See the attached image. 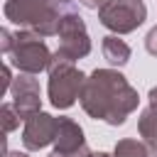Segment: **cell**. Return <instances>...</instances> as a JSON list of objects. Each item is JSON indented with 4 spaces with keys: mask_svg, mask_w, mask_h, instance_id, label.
I'll return each instance as SVG.
<instances>
[{
    "mask_svg": "<svg viewBox=\"0 0 157 157\" xmlns=\"http://www.w3.org/2000/svg\"><path fill=\"white\" fill-rule=\"evenodd\" d=\"M81 108L108 125H123L125 118L137 108L140 96L128 78L115 69H96L81 88Z\"/></svg>",
    "mask_w": 157,
    "mask_h": 157,
    "instance_id": "1",
    "label": "cell"
},
{
    "mask_svg": "<svg viewBox=\"0 0 157 157\" xmlns=\"http://www.w3.org/2000/svg\"><path fill=\"white\" fill-rule=\"evenodd\" d=\"M5 17L22 29H32L39 37H52L59 32L61 5L56 0H7Z\"/></svg>",
    "mask_w": 157,
    "mask_h": 157,
    "instance_id": "2",
    "label": "cell"
},
{
    "mask_svg": "<svg viewBox=\"0 0 157 157\" xmlns=\"http://www.w3.org/2000/svg\"><path fill=\"white\" fill-rule=\"evenodd\" d=\"M7 56H10V64L20 74H34V76L44 69L49 71V66L54 61V54L44 44V37H39L32 29H20L15 34V44Z\"/></svg>",
    "mask_w": 157,
    "mask_h": 157,
    "instance_id": "3",
    "label": "cell"
},
{
    "mask_svg": "<svg viewBox=\"0 0 157 157\" xmlns=\"http://www.w3.org/2000/svg\"><path fill=\"white\" fill-rule=\"evenodd\" d=\"M86 83V76L74 66V61H64V59H54L49 66V101L54 108H71L76 103V98H81V88Z\"/></svg>",
    "mask_w": 157,
    "mask_h": 157,
    "instance_id": "4",
    "label": "cell"
},
{
    "mask_svg": "<svg viewBox=\"0 0 157 157\" xmlns=\"http://www.w3.org/2000/svg\"><path fill=\"white\" fill-rule=\"evenodd\" d=\"M59 47L54 52V59L76 61L91 52V37L86 32V25L76 10H64L59 20Z\"/></svg>",
    "mask_w": 157,
    "mask_h": 157,
    "instance_id": "5",
    "label": "cell"
},
{
    "mask_svg": "<svg viewBox=\"0 0 157 157\" xmlns=\"http://www.w3.org/2000/svg\"><path fill=\"white\" fill-rule=\"evenodd\" d=\"M98 20L113 34H130L147 20V7L142 0H113L98 10Z\"/></svg>",
    "mask_w": 157,
    "mask_h": 157,
    "instance_id": "6",
    "label": "cell"
},
{
    "mask_svg": "<svg viewBox=\"0 0 157 157\" xmlns=\"http://www.w3.org/2000/svg\"><path fill=\"white\" fill-rule=\"evenodd\" d=\"M47 157H91L83 130L71 118H59V130L54 140V150Z\"/></svg>",
    "mask_w": 157,
    "mask_h": 157,
    "instance_id": "7",
    "label": "cell"
},
{
    "mask_svg": "<svg viewBox=\"0 0 157 157\" xmlns=\"http://www.w3.org/2000/svg\"><path fill=\"white\" fill-rule=\"evenodd\" d=\"M12 105L17 108V113L22 115V120L42 113V96H39V81L34 78V74H20L12 81Z\"/></svg>",
    "mask_w": 157,
    "mask_h": 157,
    "instance_id": "8",
    "label": "cell"
},
{
    "mask_svg": "<svg viewBox=\"0 0 157 157\" xmlns=\"http://www.w3.org/2000/svg\"><path fill=\"white\" fill-rule=\"evenodd\" d=\"M56 130H59V118H54L49 113H37L25 120L22 145L27 150H42L56 140Z\"/></svg>",
    "mask_w": 157,
    "mask_h": 157,
    "instance_id": "9",
    "label": "cell"
},
{
    "mask_svg": "<svg viewBox=\"0 0 157 157\" xmlns=\"http://www.w3.org/2000/svg\"><path fill=\"white\" fill-rule=\"evenodd\" d=\"M101 52H103L105 61L113 64V66H125V64L130 61V47H128L125 39H120V34H108V37H103Z\"/></svg>",
    "mask_w": 157,
    "mask_h": 157,
    "instance_id": "10",
    "label": "cell"
},
{
    "mask_svg": "<svg viewBox=\"0 0 157 157\" xmlns=\"http://www.w3.org/2000/svg\"><path fill=\"white\" fill-rule=\"evenodd\" d=\"M137 132L145 140V145L152 152H157V108L155 105H147L140 113V118H137Z\"/></svg>",
    "mask_w": 157,
    "mask_h": 157,
    "instance_id": "11",
    "label": "cell"
},
{
    "mask_svg": "<svg viewBox=\"0 0 157 157\" xmlns=\"http://www.w3.org/2000/svg\"><path fill=\"white\" fill-rule=\"evenodd\" d=\"M113 157H152V150L135 137H123L115 142Z\"/></svg>",
    "mask_w": 157,
    "mask_h": 157,
    "instance_id": "12",
    "label": "cell"
},
{
    "mask_svg": "<svg viewBox=\"0 0 157 157\" xmlns=\"http://www.w3.org/2000/svg\"><path fill=\"white\" fill-rule=\"evenodd\" d=\"M20 120H22V115L17 113V108H15L12 103H2V105H0V123H2V130H5V132L17 130V128H20Z\"/></svg>",
    "mask_w": 157,
    "mask_h": 157,
    "instance_id": "13",
    "label": "cell"
},
{
    "mask_svg": "<svg viewBox=\"0 0 157 157\" xmlns=\"http://www.w3.org/2000/svg\"><path fill=\"white\" fill-rule=\"evenodd\" d=\"M0 49H2V54H10L12 52V44H15V34L10 32V29H0Z\"/></svg>",
    "mask_w": 157,
    "mask_h": 157,
    "instance_id": "14",
    "label": "cell"
},
{
    "mask_svg": "<svg viewBox=\"0 0 157 157\" xmlns=\"http://www.w3.org/2000/svg\"><path fill=\"white\" fill-rule=\"evenodd\" d=\"M145 49H147L152 56H157V25L147 32V37H145Z\"/></svg>",
    "mask_w": 157,
    "mask_h": 157,
    "instance_id": "15",
    "label": "cell"
},
{
    "mask_svg": "<svg viewBox=\"0 0 157 157\" xmlns=\"http://www.w3.org/2000/svg\"><path fill=\"white\" fill-rule=\"evenodd\" d=\"M12 71H10V64H5V69H2V86H0V96L7 91V88H12Z\"/></svg>",
    "mask_w": 157,
    "mask_h": 157,
    "instance_id": "16",
    "label": "cell"
},
{
    "mask_svg": "<svg viewBox=\"0 0 157 157\" xmlns=\"http://www.w3.org/2000/svg\"><path fill=\"white\" fill-rule=\"evenodd\" d=\"M83 7H88V10H101V7H105L108 2H113V0H78Z\"/></svg>",
    "mask_w": 157,
    "mask_h": 157,
    "instance_id": "17",
    "label": "cell"
},
{
    "mask_svg": "<svg viewBox=\"0 0 157 157\" xmlns=\"http://www.w3.org/2000/svg\"><path fill=\"white\" fill-rule=\"evenodd\" d=\"M147 101H150V105H155V108H157V86H152V88H150Z\"/></svg>",
    "mask_w": 157,
    "mask_h": 157,
    "instance_id": "18",
    "label": "cell"
},
{
    "mask_svg": "<svg viewBox=\"0 0 157 157\" xmlns=\"http://www.w3.org/2000/svg\"><path fill=\"white\" fill-rule=\"evenodd\" d=\"M5 157H29V155H27V152H20V150H17V152H5Z\"/></svg>",
    "mask_w": 157,
    "mask_h": 157,
    "instance_id": "19",
    "label": "cell"
},
{
    "mask_svg": "<svg viewBox=\"0 0 157 157\" xmlns=\"http://www.w3.org/2000/svg\"><path fill=\"white\" fill-rule=\"evenodd\" d=\"M91 157H113V155H108V152H91Z\"/></svg>",
    "mask_w": 157,
    "mask_h": 157,
    "instance_id": "20",
    "label": "cell"
},
{
    "mask_svg": "<svg viewBox=\"0 0 157 157\" xmlns=\"http://www.w3.org/2000/svg\"><path fill=\"white\" fill-rule=\"evenodd\" d=\"M152 157H157V152H152Z\"/></svg>",
    "mask_w": 157,
    "mask_h": 157,
    "instance_id": "21",
    "label": "cell"
}]
</instances>
